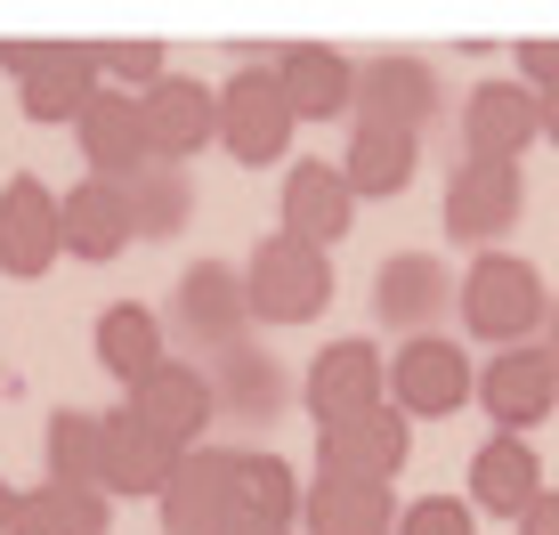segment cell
<instances>
[{"label": "cell", "mask_w": 559, "mask_h": 535, "mask_svg": "<svg viewBox=\"0 0 559 535\" xmlns=\"http://www.w3.org/2000/svg\"><path fill=\"white\" fill-rule=\"evenodd\" d=\"M454 309H462V333L487 341V349H527L535 333H544V268L519 260V252H478L471 268H462L454 284Z\"/></svg>", "instance_id": "obj_1"}, {"label": "cell", "mask_w": 559, "mask_h": 535, "mask_svg": "<svg viewBox=\"0 0 559 535\" xmlns=\"http://www.w3.org/2000/svg\"><path fill=\"white\" fill-rule=\"evenodd\" d=\"M243 300H252V324H308V317H324V300H333V252L284 236V227L260 236L252 260H243Z\"/></svg>", "instance_id": "obj_2"}, {"label": "cell", "mask_w": 559, "mask_h": 535, "mask_svg": "<svg viewBox=\"0 0 559 535\" xmlns=\"http://www.w3.org/2000/svg\"><path fill=\"white\" fill-rule=\"evenodd\" d=\"M170 341H187L195 357H227L252 341V300H243V268L227 260H195L179 284H170V317H163Z\"/></svg>", "instance_id": "obj_3"}, {"label": "cell", "mask_w": 559, "mask_h": 535, "mask_svg": "<svg viewBox=\"0 0 559 535\" xmlns=\"http://www.w3.org/2000/svg\"><path fill=\"white\" fill-rule=\"evenodd\" d=\"M0 73L16 82L25 122H82V106L98 98L90 41H0Z\"/></svg>", "instance_id": "obj_4"}, {"label": "cell", "mask_w": 559, "mask_h": 535, "mask_svg": "<svg viewBox=\"0 0 559 535\" xmlns=\"http://www.w3.org/2000/svg\"><path fill=\"white\" fill-rule=\"evenodd\" d=\"M300 406H308V423H317V430L357 423V414L390 406V357H381L365 333L324 341V349L308 357V373H300Z\"/></svg>", "instance_id": "obj_5"}, {"label": "cell", "mask_w": 559, "mask_h": 535, "mask_svg": "<svg viewBox=\"0 0 559 535\" xmlns=\"http://www.w3.org/2000/svg\"><path fill=\"white\" fill-rule=\"evenodd\" d=\"M293 106H284V90H276V73L267 66H236L219 82V146L236 155L243 170H267V163H284L293 155Z\"/></svg>", "instance_id": "obj_6"}, {"label": "cell", "mask_w": 559, "mask_h": 535, "mask_svg": "<svg viewBox=\"0 0 559 535\" xmlns=\"http://www.w3.org/2000/svg\"><path fill=\"white\" fill-rule=\"evenodd\" d=\"M414 463V423L397 406H373L357 423L317 430V479H349V487H397Z\"/></svg>", "instance_id": "obj_7"}, {"label": "cell", "mask_w": 559, "mask_h": 535, "mask_svg": "<svg viewBox=\"0 0 559 535\" xmlns=\"http://www.w3.org/2000/svg\"><path fill=\"white\" fill-rule=\"evenodd\" d=\"M478 373H471V349H454L447 333H421L390 357V406L406 423H447V414L471 406Z\"/></svg>", "instance_id": "obj_8"}, {"label": "cell", "mask_w": 559, "mask_h": 535, "mask_svg": "<svg viewBox=\"0 0 559 535\" xmlns=\"http://www.w3.org/2000/svg\"><path fill=\"white\" fill-rule=\"evenodd\" d=\"M519 212H527V170L519 163H462L447 179V227L471 252H503Z\"/></svg>", "instance_id": "obj_9"}, {"label": "cell", "mask_w": 559, "mask_h": 535, "mask_svg": "<svg viewBox=\"0 0 559 535\" xmlns=\"http://www.w3.org/2000/svg\"><path fill=\"white\" fill-rule=\"evenodd\" d=\"M146 114V155L154 163H195L203 146H219V90L195 82V73H163L154 90H139Z\"/></svg>", "instance_id": "obj_10"}, {"label": "cell", "mask_w": 559, "mask_h": 535, "mask_svg": "<svg viewBox=\"0 0 559 535\" xmlns=\"http://www.w3.org/2000/svg\"><path fill=\"white\" fill-rule=\"evenodd\" d=\"M154 520H163V535H219L227 520H236V454L227 447L179 454L170 487L154 495Z\"/></svg>", "instance_id": "obj_11"}, {"label": "cell", "mask_w": 559, "mask_h": 535, "mask_svg": "<svg viewBox=\"0 0 559 535\" xmlns=\"http://www.w3.org/2000/svg\"><path fill=\"white\" fill-rule=\"evenodd\" d=\"M66 260V219H57V195L33 170H16L9 187H0V276H49V268Z\"/></svg>", "instance_id": "obj_12"}, {"label": "cell", "mask_w": 559, "mask_h": 535, "mask_svg": "<svg viewBox=\"0 0 559 535\" xmlns=\"http://www.w3.org/2000/svg\"><path fill=\"white\" fill-rule=\"evenodd\" d=\"M535 139H544V98L519 90L511 73L503 82H478L462 98V155L471 163H519Z\"/></svg>", "instance_id": "obj_13"}, {"label": "cell", "mask_w": 559, "mask_h": 535, "mask_svg": "<svg viewBox=\"0 0 559 535\" xmlns=\"http://www.w3.org/2000/svg\"><path fill=\"white\" fill-rule=\"evenodd\" d=\"M170 471H179V447H170L163 430H146L130 406L98 414V495H163Z\"/></svg>", "instance_id": "obj_14"}, {"label": "cell", "mask_w": 559, "mask_h": 535, "mask_svg": "<svg viewBox=\"0 0 559 535\" xmlns=\"http://www.w3.org/2000/svg\"><path fill=\"white\" fill-rule=\"evenodd\" d=\"M478 406H487V423L503 430V438H527L535 423H551V406H559V381H551V366H544V349H503V357H487L478 366Z\"/></svg>", "instance_id": "obj_15"}, {"label": "cell", "mask_w": 559, "mask_h": 535, "mask_svg": "<svg viewBox=\"0 0 559 535\" xmlns=\"http://www.w3.org/2000/svg\"><path fill=\"white\" fill-rule=\"evenodd\" d=\"M447 309H454V276H447L438 252H390L373 268V317L390 324V333L421 341Z\"/></svg>", "instance_id": "obj_16"}, {"label": "cell", "mask_w": 559, "mask_h": 535, "mask_svg": "<svg viewBox=\"0 0 559 535\" xmlns=\"http://www.w3.org/2000/svg\"><path fill=\"white\" fill-rule=\"evenodd\" d=\"M122 406L139 414L146 430H163L179 454H195V447H203V430L219 423V406H211V373L179 366V357H170V366H154V373L139 381V390L122 397Z\"/></svg>", "instance_id": "obj_17"}, {"label": "cell", "mask_w": 559, "mask_h": 535, "mask_svg": "<svg viewBox=\"0 0 559 535\" xmlns=\"http://www.w3.org/2000/svg\"><path fill=\"white\" fill-rule=\"evenodd\" d=\"M267 73H276L293 122H333V114H357V66H349L341 49H324V41L276 49V57H267Z\"/></svg>", "instance_id": "obj_18"}, {"label": "cell", "mask_w": 559, "mask_h": 535, "mask_svg": "<svg viewBox=\"0 0 559 535\" xmlns=\"http://www.w3.org/2000/svg\"><path fill=\"white\" fill-rule=\"evenodd\" d=\"M73 139H82V163H90V179H114V187H130V170H146V114L130 90H98V98L82 106V122H73Z\"/></svg>", "instance_id": "obj_19"}, {"label": "cell", "mask_w": 559, "mask_h": 535, "mask_svg": "<svg viewBox=\"0 0 559 535\" xmlns=\"http://www.w3.org/2000/svg\"><path fill=\"white\" fill-rule=\"evenodd\" d=\"M535 495H544V454H535L527 438L495 430L487 447L471 454V495H462V503H471L478 520H511L519 527V511H527Z\"/></svg>", "instance_id": "obj_20"}, {"label": "cell", "mask_w": 559, "mask_h": 535, "mask_svg": "<svg viewBox=\"0 0 559 535\" xmlns=\"http://www.w3.org/2000/svg\"><path fill=\"white\" fill-rule=\"evenodd\" d=\"M349 227H357V195H349V179H341V163H293L284 170V236L333 252Z\"/></svg>", "instance_id": "obj_21"}, {"label": "cell", "mask_w": 559, "mask_h": 535, "mask_svg": "<svg viewBox=\"0 0 559 535\" xmlns=\"http://www.w3.org/2000/svg\"><path fill=\"white\" fill-rule=\"evenodd\" d=\"M438 73L421 66V57H373V66H357V122H397L421 139V122L438 114Z\"/></svg>", "instance_id": "obj_22"}, {"label": "cell", "mask_w": 559, "mask_h": 535, "mask_svg": "<svg viewBox=\"0 0 559 535\" xmlns=\"http://www.w3.org/2000/svg\"><path fill=\"white\" fill-rule=\"evenodd\" d=\"M414 170H421V139H414V130H397V122H357V130H349L341 179H349V195H357V203H390V195H406Z\"/></svg>", "instance_id": "obj_23"}, {"label": "cell", "mask_w": 559, "mask_h": 535, "mask_svg": "<svg viewBox=\"0 0 559 535\" xmlns=\"http://www.w3.org/2000/svg\"><path fill=\"white\" fill-rule=\"evenodd\" d=\"M211 406L227 414V423H276L284 406H293V381H284V366L267 349H227L211 357Z\"/></svg>", "instance_id": "obj_24"}, {"label": "cell", "mask_w": 559, "mask_h": 535, "mask_svg": "<svg viewBox=\"0 0 559 535\" xmlns=\"http://www.w3.org/2000/svg\"><path fill=\"white\" fill-rule=\"evenodd\" d=\"M90 349H98V366L122 381V397L139 390L154 366H170V333H163V317H154L146 300H114L98 317V333H90Z\"/></svg>", "instance_id": "obj_25"}, {"label": "cell", "mask_w": 559, "mask_h": 535, "mask_svg": "<svg viewBox=\"0 0 559 535\" xmlns=\"http://www.w3.org/2000/svg\"><path fill=\"white\" fill-rule=\"evenodd\" d=\"M57 219H66L73 260H114L130 243V195L114 179H73L66 195H57Z\"/></svg>", "instance_id": "obj_26"}, {"label": "cell", "mask_w": 559, "mask_h": 535, "mask_svg": "<svg viewBox=\"0 0 559 535\" xmlns=\"http://www.w3.org/2000/svg\"><path fill=\"white\" fill-rule=\"evenodd\" d=\"M390 527H397V487L317 479L300 495V535H390Z\"/></svg>", "instance_id": "obj_27"}, {"label": "cell", "mask_w": 559, "mask_h": 535, "mask_svg": "<svg viewBox=\"0 0 559 535\" xmlns=\"http://www.w3.org/2000/svg\"><path fill=\"white\" fill-rule=\"evenodd\" d=\"M300 471L284 463L276 447H243L236 454V511L243 520H267V527H293L300 535Z\"/></svg>", "instance_id": "obj_28"}, {"label": "cell", "mask_w": 559, "mask_h": 535, "mask_svg": "<svg viewBox=\"0 0 559 535\" xmlns=\"http://www.w3.org/2000/svg\"><path fill=\"white\" fill-rule=\"evenodd\" d=\"M106 527H114V503L98 487H25L9 520V535H106Z\"/></svg>", "instance_id": "obj_29"}, {"label": "cell", "mask_w": 559, "mask_h": 535, "mask_svg": "<svg viewBox=\"0 0 559 535\" xmlns=\"http://www.w3.org/2000/svg\"><path fill=\"white\" fill-rule=\"evenodd\" d=\"M130 236H146V243H163V236H179L187 219H195V179H187L179 163H146V170H130Z\"/></svg>", "instance_id": "obj_30"}, {"label": "cell", "mask_w": 559, "mask_h": 535, "mask_svg": "<svg viewBox=\"0 0 559 535\" xmlns=\"http://www.w3.org/2000/svg\"><path fill=\"white\" fill-rule=\"evenodd\" d=\"M41 487H98V414L57 406L41 430Z\"/></svg>", "instance_id": "obj_31"}, {"label": "cell", "mask_w": 559, "mask_h": 535, "mask_svg": "<svg viewBox=\"0 0 559 535\" xmlns=\"http://www.w3.org/2000/svg\"><path fill=\"white\" fill-rule=\"evenodd\" d=\"M90 57H98V90H130V98L170 73L163 41H90Z\"/></svg>", "instance_id": "obj_32"}, {"label": "cell", "mask_w": 559, "mask_h": 535, "mask_svg": "<svg viewBox=\"0 0 559 535\" xmlns=\"http://www.w3.org/2000/svg\"><path fill=\"white\" fill-rule=\"evenodd\" d=\"M390 535H478V511L462 495H421V503H397Z\"/></svg>", "instance_id": "obj_33"}, {"label": "cell", "mask_w": 559, "mask_h": 535, "mask_svg": "<svg viewBox=\"0 0 559 535\" xmlns=\"http://www.w3.org/2000/svg\"><path fill=\"white\" fill-rule=\"evenodd\" d=\"M519 90H535V98H551L559 90V41H519Z\"/></svg>", "instance_id": "obj_34"}, {"label": "cell", "mask_w": 559, "mask_h": 535, "mask_svg": "<svg viewBox=\"0 0 559 535\" xmlns=\"http://www.w3.org/2000/svg\"><path fill=\"white\" fill-rule=\"evenodd\" d=\"M519 535H559V487H544L527 511H519Z\"/></svg>", "instance_id": "obj_35"}, {"label": "cell", "mask_w": 559, "mask_h": 535, "mask_svg": "<svg viewBox=\"0 0 559 535\" xmlns=\"http://www.w3.org/2000/svg\"><path fill=\"white\" fill-rule=\"evenodd\" d=\"M535 349H544V366H551V381H559V300L544 309V333H535Z\"/></svg>", "instance_id": "obj_36"}, {"label": "cell", "mask_w": 559, "mask_h": 535, "mask_svg": "<svg viewBox=\"0 0 559 535\" xmlns=\"http://www.w3.org/2000/svg\"><path fill=\"white\" fill-rule=\"evenodd\" d=\"M219 535H293V527H267V520H243V511H236V520H227Z\"/></svg>", "instance_id": "obj_37"}, {"label": "cell", "mask_w": 559, "mask_h": 535, "mask_svg": "<svg viewBox=\"0 0 559 535\" xmlns=\"http://www.w3.org/2000/svg\"><path fill=\"white\" fill-rule=\"evenodd\" d=\"M544 139L559 146V90H551V98H544Z\"/></svg>", "instance_id": "obj_38"}, {"label": "cell", "mask_w": 559, "mask_h": 535, "mask_svg": "<svg viewBox=\"0 0 559 535\" xmlns=\"http://www.w3.org/2000/svg\"><path fill=\"white\" fill-rule=\"evenodd\" d=\"M9 520H16V487L0 479V535H9Z\"/></svg>", "instance_id": "obj_39"}]
</instances>
